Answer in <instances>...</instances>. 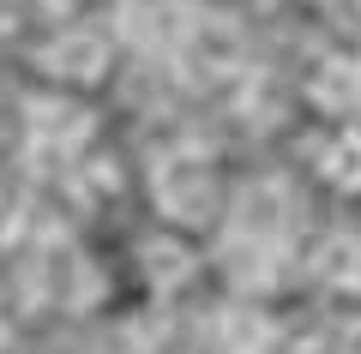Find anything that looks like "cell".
Listing matches in <instances>:
<instances>
[{"label": "cell", "instance_id": "52a82bcc", "mask_svg": "<svg viewBox=\"0 0 361 354\" xmlns=\"http://www.w3.org/2000/svg\"><path fill=\"white\" fill-rule=\"evenodd\" d=\"M313 277H319L325 289H361V241L331 234V241L313 253Z\"/></svg>", "mask_w": 361, "mask_h": 354}, {"label": "cell", "instance_id": "7a4b0ae2", "mask_svg": "<svg viewBox=\"0 0 361 354\" xmlns=\"http://www.w3.org/2000/svg\"><path fill=\"white\" fill-rule=\"evenodd\" d=\"M301 96H307L325 120H343L349 127V114H361V54H325V61H313Z\"/></svg>", "mask_w": 361, "mask_h": 354}, {"label": "cell", "instance_id": "8992f818", "mask_svg": "<svg viewBox=\"0 0 361 354\" xmlns=\"http://www.w3.org/2000/svg\"><path fill=\"white\" fill-rule=\"evenodd\" d=\"M139 265H145V282H151V289H175V282L193 277L199 258H193V246H187V241H175V234H157V241H145Z\"/></svg>", "mask_w": 361, "mask_h": 354}, {"label": "cell", "instance_id": "ba28073f", "mask_svg": "<svg viewBox=\"0 0 361 354\" xmlns=\"http://www.w3.org/2000/svg\"><path fill=\"white\" fill-rule=\"evenodd\" d=\"M6 342H13V330H6V318H0V354H6Z\"/></svg>", "mask_w": 361, "mask_h": 354}, {"label": "cell", "instance_id": "5b68a950", "mask_svg": "<svg viewBox=\"0 0 361 354\" xmlns=\"http://www.w3.org/2000/svg\"><path fill=\"white\" fill-rule=\"evenodd\" d=\"M313 168H319V180L331 192H361V127H337L331 139L319 144Z\"/></svg>", "mask_w": 361, "mask_h": 354}, {"label": "cell", "instance_id": "3957f363", "mask_svg": "<svg viewBox=\"0 0 361 354\" xmlns=\"http://www.w3.org/2000/svg\"><path fill=\"white\" fill-rule=\"evenodd\" d=\"M109 61H115V54H109V37H103V30H90V25L61 30V37L42 42V72L66 78V84H90V78H103Z\"/></svg>", "mask_w": 361, "mask_h": 354}, {"label": "cell", "instance_id": "277c9868", "mask_svg": "<svg viewBox=\"0 0 361 354\" xmlns=\"http://www.w3.org/2000/svg\"><path fill=\"white\" fill-rule=\"evenodd\" d=\"M25 120H30V139L42 144V151H78V144L90 139V114L78 108V102H66V96H30V108H25Z\"/></svg>", "mask_w": 361, "mask_h": 354}, {"label": "cell", "instance_id": "6da1fadb", "mask_svg": "<svg viewBox=\"0 0 361 354\" xmlns=\"http://www.w3.org/2000/svg\"><path fill=\"white\" fill-rule=\"evenodd\" d=\"M151 198H157V210H163L169 222H180V228L211 222L217 204H223L217 163H211L205 151H187V144L163 151V156L151 163Z\"/></svg>", "mask_w": 361, "mask_h": 354}]
</instances>
